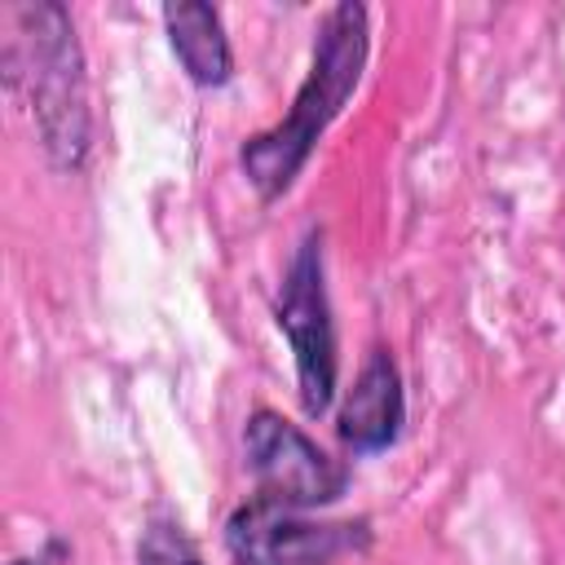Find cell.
<instances>
[{"label":"cell","mask_w":565,"mask_h":565,"mask_svg":"<svg viewBox=\"0 0 565 565\" xmlns=\"http://www.w3.org/2000/svg\"><path fill=\"white\" fill-rule=\"evenodd\" d=\"M362 62H366V9L362 4H335L318 26L313 66L296 93V106L287 110V119L274 132L252 137L243 150L247 181L260 190V199H278L296 181V172L305 168L322 128L349 102V93L362 75Z\"/></svg>","instance_id":"cell-1"},{"label":"cell","mask_w":565,"mask_h":565,"mask_svg":"<svg viewBox=\"0 0 565 565\" xmlns=\"http://www.w3.org/2000/svg\"><path fill=\"white\" fill-rule=\"evenodd\" d=\"M9 13L22 22L9 44V79L31 84V115L44 132V146L57 163L75 168L88 141V110L71 18L57 4H18Z\"/></svg>","instance_id":"cell-2"},{"label":"cell","mask_w":565,"mask_h":565,"mask_svg":"<svg viewBox=\"0 0 565 565\" xmlns=\"http://www.w3.org/2000/svg\"><path fill=\"white\" fill-rule=\"evenodd\" d=\"M278 327L296 353L300 402L309 415H322L335 397V327L322 282V247L313 234L300 243L287 282L278 291Z\"/></svg>","instance_id":"cell-3"},{"label":"cell","mask_w":565,"mask_h":565,"mask_svg":"<svg viewBox=\"0 0 565 565\" xmlns=\"http://www.w3.org/2000/svg\"><path fill=\"white\" fill-rule=\"evenodd\" d=\"M243 450L260 486L256 494L265 499H278L291 508H318L344 490V468L274 411H256L247 419Z\"/></svg>","instance_id":"cell-4"},{"label":"cell","mask_w":565,"mask_h":565,"mask_svg":"<svg viewBox=\"0 0 565 565\" xmlns=\"http://www.w3.org/2000/svg\"><path fill=\"white\" fill-rule=\"evenodd\" d=\"M349 530L353 525L309 521L305 508L256 494L225 521V547L234 565H331L349 547Z\"/></svg>","instance_id":"cell-5"},{"label":"cell","mask_w":565,"mask_h":565,"mask_svg":"<svg viewBox=\"0 0 565 565\" xmlns=\"http://www.w3.org/2000/svg\"><path fill=\"white\" fill-rule=\"evenodd\" d=\"M402 428V380L388 353H371L362 375L353 380V393L340 411V437L353 450H384Z\"/></svg>","instance_id":"cell-6"},{"label":"cell","mask_w":565,"mask_h":565,"mask_svg":"<svg viewBox=\"0 0 565 565\" xmlns=\"http://www.w3.org/2000/svg\"><path fill=\"white\" fill-rule=\"evenodd\" d=\"M163 26H168L177 62L185 66V75L194 84L216 88V84L230 79L234 57H230V40L221 31V13L212 4H199V0L163 4Z\"/></svg>","instance_id":"cell-7"},{"label":"cell","mask_w":565,"mask_h":565,"mask_svg":"<svg viewBox=\"0 0 565 565\" xmlns=\"http://www.w3.org/2000/svg\"><path fill=\"white\" fill-rule=\"evenodd\" d=\"M141 565H199V556H194V547L177 530L154 525L146 547H141Z\"/></svg>","instance_id":"cell-8"},{"label":"cell","mask_w":565,"mask_h":565,"mask_svg":"<svg viewBox=\"0 0 565 565\" xmlns=\"http://www.w3.org/2000/svg\"><path fill=\"white\" fill-rule=\"evenodd\" d=\"M9 565H40V561H22V556H18V561H9Z\"/></svg>","instance_id":"cell-9"}]
</instances>
